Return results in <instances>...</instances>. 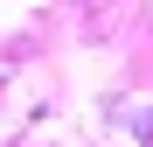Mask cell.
Instances as JSON below:
<instances>
[]
</instances>
